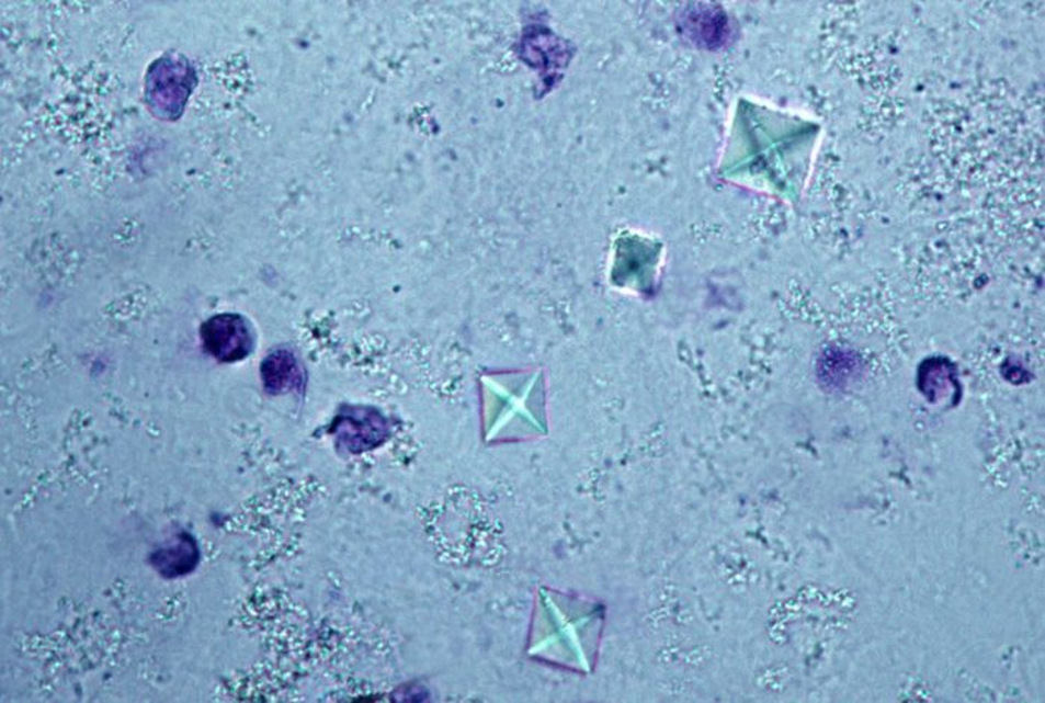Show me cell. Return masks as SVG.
Wrapping results in <instances>:
<instances>
[{"label":"cell","mask_w":1045,"mask_h":703,"mask_svg":"<svg viewBox=\"0 0 1045 703\" xmlns=\"http://www.w3.org/2000/svg\"><path fill=\"white\" fill-rule=\"evenodd\" d=\"M206 351L218 362L242 360L253 349V333L241 316L225 314L211 318L202 329Z\"/></svg>","instance_id":"obj_1"},{"label":"cell","mask_w":1045,"mask_h":703,"mask_svg":"<svg viewBox=\"0 0 1045 703\" xmlns=\"http://www.w3.org/2000/svg\"><path fill=\"white\" fill-rule=\"evenodd\" d=\"M334 432L351 452H359L382 442L384 420L375 412L354 411L341 417L334 426Z\"/></svg>","instance_id":"obj_2"},{"label":"cell","mask_w":1045,"mask_h":703,"mask_svg":"<svg viewBox=\"0 0 1045 703\" xmlns=\"http://www.w3.org/2000/svg\"><path fill=\"white\" fill-rule=\"evenodd\" d=\"M201 552L192 537L183 535L177 537L167 547L151 554V565L164 578H179L192 572L200 564Z\"/></svg>","instance_id":"obj_3"},{"label":"cell","mask_w":1045,"mask_h":703,"mask_svg":"<svg viewBox=\"0 0 1045 703\" xmlns=\"http://www.w3.org/2000/svg\"><path fill=\"white\" fill-rule=\"evenodd\" d=\"M264 387L271 393H286L303 387V372L295 355L288 351H276L264 360L262 366Z\"/></svg>","instance_id":"obj_4"}]
</instances>
